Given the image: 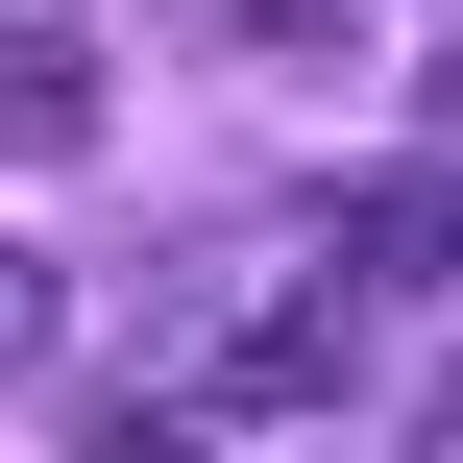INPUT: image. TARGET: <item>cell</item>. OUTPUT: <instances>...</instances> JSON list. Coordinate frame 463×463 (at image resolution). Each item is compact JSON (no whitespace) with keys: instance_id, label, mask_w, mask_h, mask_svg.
<instances>
[{"instance_id":"3","label":"cell","mask_w":463,"mask_h":463,"mask_svg":"<svg viewBox=\"0 0 463 463\" xmlns=\"http://www.w3.org/2000/svg\"><path fill=\"white\" fill-rule=\"evenodd\" d=\"M342 269H366V293H439L463 269V195L439 171H366V195H342Z\"/></svg>"},{"instance_id":"6","label":"cell","mask_w":463,"mask_h":463,"mask_svg":"<svg viewBox=\"0 0 463 463\" xmlns=\"http://www.w3.org/2000/svg\"><path fill=\"white\" fill-rule=\"evenodd\" d=\"M98 463H220V439H195L171 391H122V415H98Z\"/></svg>"},{"instance_id":"2","label":"cell","mask_w":463,"mask_h":463,"mask_svg":"<svg viewBox=\"0 0 463 463\" xmlns=\"http://www.w3.org/2000/svg\"><path fill=\"white\" fill-rule=\"evenodd\" d=\"M220 366H244L269 415H342V366H366V317H342V293H269V317H244Z\"/></svg>"},{"instance_id":"4","label":"cell","mask_w":463,"mask_h":463,"mask_svg":"<svg viewBox=\"0 0 463 463\" xmlns=\"http://www.w3.org/2000/svg\"><path fill=\"white\" fill-rule=\"evenodd\" d=\"M317 24H342V0H195V49H244V73H293Z\"/></svg>"},{"instance_id":"1","label":"cell","mask_w":463,"mask_h":463,"mask_svg":"<svg viewBox=\"0 0 463 463\" xmlns=\"http://www.w3.org/2000/svg\"><path fill=\"white\" fill-rule=\"evenodd\" d=\"M98 146V49L73 24H0V171H73Z\"/></svg>"},{"instance_id":"5","label":"cell","mask_w":463,"mask_h":463,"mask_svg":"<svg viewBox=\"0 0 463 463\" xmlns=\"http://www.w3.org/2000/svg\"><path fill=\"white\" fill-rule=\"evenodd\" d=\"M49 317H73V269H49V244H0V391L49 366Z\"/></svg>"}]
</instances>
